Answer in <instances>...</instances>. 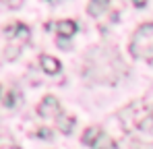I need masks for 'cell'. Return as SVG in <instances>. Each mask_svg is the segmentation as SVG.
<instances>
[{"mask_svg": "<svg viewBox=\"0 0 153 149\" xmlns=\"http://www.w3.org/2000/svg\"><path fill=\"white\" fill-rule=\"evenodd\" d=\"M2 4H6L8 8H19L21 4H23V0H0Z\"/></svg>", "mask_w": 153, "mask_h": 149, "instance_id": "cell-14", "label": "cell"}, {"mask_svg": "<svg viewBox=\"0 0 153 149\" xmlns=\"http://www.w3.org/2000/svg\"><path fill=\"white\" fill-rule=\"evenodd\" d=\"M0 93H2V87H0Z\"/></svg>", "mask_w": 153, "mask_h": 149, "instance_id": "cell-16", "label": "cell"}, {"mask_svg": "<svg viewBox=\"0 0 153 149\" xmlns=\"http://www.w3.org/2000/svg\"><path fill=\"white\" fill-rule=\"evenodd\" d=\"M132 4H134L137 8H143V6L147 4V0H132Z\"/></svg>", "mask_w": 153, "mask_h": 149, "instance_id": "cell-15", "label": "cell"}, {"mask_svg": "<svg viewBox=\"0 0 153 149\" xmlns=\"http://www.w3.org/2000/svg\"><path fill=\"white\" fill-rule=\"evenodd\" d=\"M108 8H110V0H89L87 4V13L91 17H102Z\"/></svg>", "mask_w": 153, "mask_h": 149, "instance_id": "cell-9", "label": "cell"}, {"mask_svg": "<svg viewBox=\"0 0 153 149\" xmlns=\"http://www.w3.org/2000/svg\"><path fill=\"white\" fill-rule=\"evenodd\" d=\"M2 33H4L6 42H8L6 52H4V58H6V60H15V58L21 54V48L31 39V31H29V27H27L25 23L15 21V23L6 25V27L2 29Z\"/></svg>", "mask_w": 153, "mask_h": 149, "instance_id": "cell-3", "label": "cell"}, {"mask_svg": "<svg viewBox=\"0 0 153 149\" xmlns=\"http://www.w3.org/2000/svg\"><path fill=\"white\" fill-rule=\"evenodd\" d=\"M35 137H39V139H52V130L50 128H37Z\"/></svg>", "mask_w": 153, "mask_h": 149, "instance_id": "cell-13", "label": "cell"}, {"mask_svg": "<svg viewBox=\"0 0 153 149\" xmlns=\"http://www.w3.org/2000/svg\"><path fill=\"white\" fill-rule=\"evenodd\" d=\"M60 114H62L60 101L54 98V95H46V98L37 104V116H42V118H58Z\"/></svg>", "mask_w": 153, "mask_h": 149, "instance_id": "cell-4", "label": "cell"}, {"mask_svg": "<svg viewBox=\"0 0 153 149\" xmlns=\"http://www.w3.org/2000/svg\"><path fill=\"white\" fill-rule=\"evenodd\" d=\"M52 2H56V0H52Z\"/></svg>", "mask_w": 153, "mask_h": 149, "instance_id": "cell-17", "label": "cell"}, {"mask_svg": "<svg viewBox=\"0 0 153 149\" xmlns=\"http://www.w3.org/2000/svg\"><path fill=\"white\" fill-rule=\"evenodd\" d=\"M128 50L132 58L153 62V23H143L137 27V31L130 37Z\"/></svg>", "mask_w": 153, "mask_h": 149, "instance_id": "cell-2", "label": "cell"}, {"mask_svg": "<svg viewBox=\"0 0 153 149\" xmlns=\"http://www.w3.org/2000/svg\"><path fill=\"white\" fill-rule=\"evenodd\" d=\"M75 116H68V114H60L58 118H56V128L62 133V135H71L73 133V128H75Z\"/></svg>", "mask_w": 153, "mask_h": 149, "instance_id": "cell-7", "label": "cell"}, {"mask_svg": "<svg viewBox=\"0 0 153 149\" xmlns=\"http://www.w3.org/2000/svg\"><path fill=\"white\" fill-rule=\"evenodd\" d=\"M0 149H21V147L13 141V137H8V135H0Z\"/></svg>", "mask_w": 153, "mask_h": 149, "instance_id": "cell-11", "label": "cell"}, {"mask_svg": "<svg viewBox=\"0 0 153 149\" xmlns=\"http://www.w3.org/2000/svg\"><path fill=\"white\" fill-rule=\"evenodd\" d=\"M15 104H17V89H10V91L6 93L4 106H6V108H15Z\"/></svg>", "mask_w": 153, "mask_h": 149, "instance_id": "cell-12", "label": "cell"}, {"mask_svg": "<svg viewBox=\"0 0 153 149\" xmlns=\"http://www.w3.org/2000/svg\"><path fill=\"white\" fill-rule=\"evenodd\" d=\"M118 120L137 149H147L153 145V108L147 106V101H130L118 112Z\"/></svg>", "mask_w": 153, "mask_h": 149, "instance_id": "cell-1", "label": "cell"}, {"mask_svg": "<svg viewBox=\"0 0 153 149\" xmlns=\"http://www.w3.org/2000/svg\"><path fill=\"white\" fill-rule=\"evenodd\" d=\"M48 27H54V31L58 33V37H62V39H71L73 35L76 33V23L75 21H71V19H64V21H58V23L54 25H48Z\"/></svg>", "mask_w": 153, "mask_h": 149, "instance_id": "cell-5", "label": "cell"}, {"mask_svg": "<svg viewBox=\"0 0 153 149\" xmlns=\"http://www.w3.org/2000/svg\"><path fill=\"white\" fill-rule=\"evenodd\" d=\"M39 66H42V71L46 74H58L60 69H62L60 60L54 58V56H50V54H42V56H39Z\"/></svg>", "mask_w": 153, "mask_h": 149, "instance_id": "cell-6", "label": "cell"}, {"mask_svg": "<svg viewBox=\"0 0 153 149\" xmlns=\"http://www.w3.org/2000/svg\"><path fill=\"white\" fill-rule=\"evenodd\" d=\"M93 149H116V141H114L108 133H102V135H100V139L95 141Z\"/></svg>", "mask_w": 153, "mask_h": 149, "instance_id": "cell-10", "label": "cell"}, {"mask_svg": "<svg viewBox=\"0 0 153 149\" xmlns=\"http://www.w3.org/2000/svg\"><path fill=\"white\" fill-rule=\"evenodd\" d=\"M103 130L102 128H97V126H89V128H85V133L81 135V143L85 145V147H91L95 145V141L100 139V135H102Z\"/></svg>", "mask_w": 153, "mask_h": 149, "instance_id": "cell-8", "label": "cell"}]
</instances>
